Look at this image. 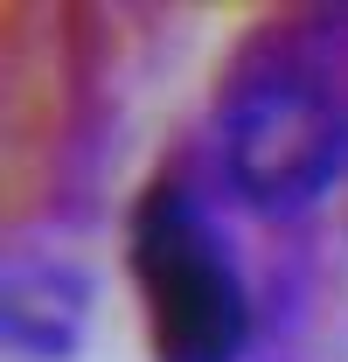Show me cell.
<instances>
[{
  "instance_id": "6da1fadb",
  "label": "cell",
  "mask_w": 348,
  "mask_h": 362,
  "mask_svg": "<svg viewBox=\"0 0 348 362\" xmlns=\"http://www.w3.org/2000/svg\"><path fill=\"white\" fill-rule=\"evenodd\" d=\"M126 251L139 300H146L153 362H244L251 293H244L230 237L188 188L161 181L139 195Z\"/></svg>"
},
{
  "instance_id": "7a4b0ae2",
  "label": "cell",
  "mask_w": 348,
  "mask_h": 362,
  "mask_svg": "<svg viewBox=\"0 0 348 362\" xmlns=\"http://www.w3.org/2000/svg\"><path fill=\"white\" fill-rule=\"evenodd\" d=\"M216 153L258 216H300L348 175V112L313 77H258L223 105Z\"/></svg>"
},
{
  "instance_id": "3957f363",
  "label": "cell",
  "mask_w": 348,
  "mask_h": 362,
  "mask_svg": "<svg viewBox=\"0 0 348 362\" xmlns=\"http://www.w3.org/2000/svg\"><path fill=\"white\" fill-rule=\"evenodd\" d=\"M91 307L98 286L84 265L70 258H14L7 265V307H0V334L14 362H70L91 334Z\"/></svg>"
}]
</instances>
